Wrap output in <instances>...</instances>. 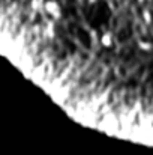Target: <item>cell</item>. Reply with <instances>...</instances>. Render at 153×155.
Wrapping results in <instances>:
<instances>
[{
  "instance_id": "obj_1",
  "label": "cell",
  "mask_w": 153,
  "mask_h": 155,
  "mask_svg": "<svg viewBox=\"0 0 153 155\" xmlns=\"http://www.w3.org/2000/svg\"><path fill=\"white\" fill-rule=\"evenodd\" d=\"M45 11H47V14H50L51 17H59L60 15V6H59V3L57 2H54V0H48V2H45Z\"/></svg>"
}]
</instances>
